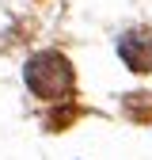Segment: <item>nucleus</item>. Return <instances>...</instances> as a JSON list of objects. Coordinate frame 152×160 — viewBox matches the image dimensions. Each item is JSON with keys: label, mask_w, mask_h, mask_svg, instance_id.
I'll use <instances>...</instances> for the list:
<instances>
[{"label": "nucleus", "mask_w": 152, "mask_h": 160, "mask_svg": "<svg viewBox=\"0 0 152 160\" xmlns=\"http://www.w3.org/2000/svg\"><path fill=\"white\" fill-rule=\"evenodd\" d=\"M27 88L38 95V99H65L72 92V65H69V57L65 53H57V50H42V53H34L31 61H27Z\"/></svg>", "instance_id": "f257e3e1"}, {"label": "nucleus", "mask_w": 152, "mask_h": 160, "mask_svg": "<svg viewBox=\"0 0 152 160\" xmlns=\"http://www.w3.org/2000/svg\"><path fill=\"white\" fill-rule=\"evenodd\" d=\"M118 53L133 72H152V27H133L118 38Z\"/></svg>", "instance_id": "f03ea898"}, {"label": "nucleus", "mask_w": 152, "mask_h": 160, "mask_svg": "<svg viewBox=\"0 0 152 160\" xmlns=\"http://www.w3.org/2000/svg\"><path fill=\"white\" fill-rule=\"evenodd\" d=\"M126 114L133 118V122H148L152 118V95L148 92H133L126 99Z\"/></svg>", "instance_id": "7ed1b4c3"}]
</instances>
